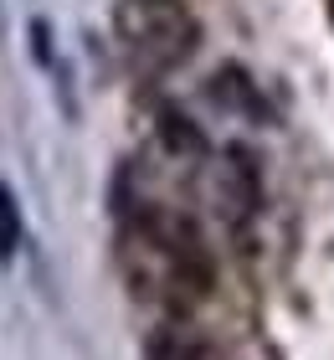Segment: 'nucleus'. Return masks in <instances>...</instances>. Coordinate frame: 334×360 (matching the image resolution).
Returning <instances> with one entry per match:
<instances>
[{"label": "nucleus", "mask_w": 334, "mask_h": 360, "mask_svg": "<svg viewBox=\"0 0 334 360\" xmlns=\"http://www.w3.org/2000/svg\"><path fill=\"white\" fill-rule=\"evenodd\" d=\"M113 26L129 41V52L144 57L149 68H175L200 41V26L186 11V0H119Z\"/></svg>", "instance_id": "obj_1"}, {"label": "nucleus", "mask_w": 334, "mask_h": 360, "mask_svg": "<svg viewBox=\"0 0 334 360\" xmlns=\"http://www.w3.org/2000/svg\"><path fill=\"white\" fill-rule=\"evenodd\" d=\"M21 237H26V226H21V206H15V191L0 180V263H15V252H21Z\"/></svg>", "instance_id": "obj_4"}, {"label": "nucleus", "mask_w": 334, "mask_h": 360, "mask_svg": "<svg viewBox=\"0 0 334 360\" xmlns=\"http://www.w3.org/2000/svg\"><path fill=\"white\" fill-rule=\"evenodd\" d=\"M160 139L170 155H206V134L180 108H160Z\"/></svg>", "instance_id": "obj_3"}, {"label": "nucleus", "mask_w": 334, "mask_h": 360, "mask_svg": "<svg viewBox=\"0 0 334 360\" xmlns=\"http://www.w3.org/2000/svg\"><path fill=\"white\" fill-rule=\"evenodd\" d=\"M211 98H216L221 108L247 113V119H262V113H267L257 83H252V77H247L242 68H221V72H216V77H211Z\"/></svg>", "instance_id": "obj_2"}]
</instances>
